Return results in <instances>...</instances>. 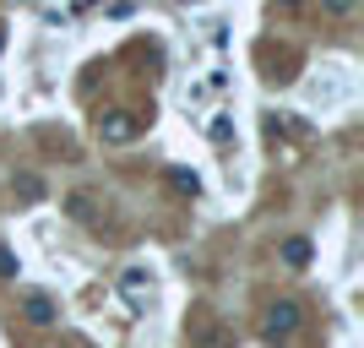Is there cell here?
I'll use <instances>...</instances> for the list:
<instances>
[{"label": "cell", "instance_id": "obj_1", "mask_svg": "<svg viewBox=\"0 0 364 348\" xmlns=\"http://www.w3.org/2000/svg\"><path fill=\"white\" fill-rule=\"evenodd\" d=\"M114 288H120V300L131 305V310H147V305L158 300V273L136 261V267H125V273H120V283H114Z\"/></svg>", "mask_w": 364, "mask_h": 348}, {"label": "cell", "instance_id": "obj_2", "mask_svg": "<svg viewBox=\"0 0 364 348\" xmlns=\"http://www.w3.org/2000/svg\"><path fill=\"white\" fill-rule=\"evenodd\" d=\"M294 327H299V305H294V300H277V305H267V316H261V337H267V343L289 337Z\"/></svg>", "mask_w": 364, "mask_h": 348}, {"label": "cell", "instance_id": "obj_3", "mask_svg": "<svg viewBox=\"0 0 364 348\" xmlns=\"http://www.w3.org/2000/svg\"><path fill=\"white\" fill-rule=\"evenodd\" d=\"M98 137L125 147V142H136V115H125V109H98Z\"/></svg>", "mask_w": 364, "mask_h": 348}, {"label": "cell", "instance_id": "obj_4", "mask_svg": "<svg viewBox=\"0 0 364 348\" xmlns=\"http://www.w3.org/2000/svg\"><path fill=\"white\" fill-rule=\"evenodd\" d=\"M22 316H28L33 327H49V321H55V300H49V294H22Z\"/></svg>", "mask_w": 364, "mask_h": 348}, {"label": "cell", "instance_id": "obj_5", "mask_svg": "<svg viewBox=\"0 0 364 348\" xmlns=\"http://www.w3.org/2000/svg\"><path fill=\"white\" fill-rule=\"evenodd\" d=\"M207 142H213V147H234V142H240V125H234V120H228V115H218V120L213 125H207Z\"/></svg>", "mask_w": 364, "mask_h": 348}, {"label": "cell", "instance_id": "obj_6", "mask_svg": "<svg viewBox=\"0 0 364 348\" xmlns=\"http://www.w3.org/2000/svg\"><path fill=\"white\" fill-rule=\"evenodd\" d=\"M283 261H289V267H310V240H304V234H289V240H283Z\"/></svg>", "mask_w": 364, "mask_h": 348}, {"label": "cell", "instance_id": "obj_7", "mask_svg": "<svg viewBox=\"0 0 364 348\" xmlns=\"http://www.w3.org/2000/svg\"><path fill=\"white\" fill-rule=\"evenodd\" d=\"M168 185H174L180 196H201V174L196 169H168Z\"/></svg>", "mask_w": 364, "mask_h": 348}, {"label": "cell", "instance_id": "obj_8", "mask_svg": "<svg viewBox=\"0 0 364 348\" xmlns=\"http://www.w3.org/2000/svg\"><path fill=\"white\" fill-rule=\"evenodd\" d=\"M16 201H22V207L44 201V180H38V174H16Z\"/></svg>", "mask_w": 364, "mask_h": 348}, {"label": "cell", "instance_id": "obj_9", "mask_svg": "<svg viewBox=\"0 0 364 348\" xmlns=\"http://www.w3.org/2000/svg\"><path fill=\"white\" fill-rule=\"evenodd\" d=\"M65 212H71L76 223H92V201L87 196H65Z\"/></svg>", "mask_w": 364, "mask_h": 348}, {"label": "cell", "instance_id": "obj_10", "mask_svg": "<svg viewBox=\"0 0 364 348\" xmlns=\"http://www.w3.org/2000/svg\"><path fill=\"white\" fill-rule=\"evenodd\" d=\"M104 11H109V16H114V22H125V16L136 11V6H131V0H114V6H104Z\"/></svg>", "mask_w": 364, "mask_h": 348}, {"label": "cell", "instance_id": "obj_11", "mask_svg": "<svg viewBox=\"0 0 364 348\" xmlns=\"http://www.w3.org/2000/svg\"><path fill=\"white\" fill-rule=\"evenodd\" d=\"M0 278H16V256L6 251V245H0Z\"/></svg>", "mask_w": 364, "mask_h": 348}, {"label": "cell", "instance_id": "obj_12", "mask_svg": "<svg viewBox=\"0 0 364 348\" xmlns=\"http://www.w3.org/2000/svg\"><path fill=\"white\" fill-rule=\"evenodd\" d=\"M0 49H6V28H0Z\"/></svg>", "mask_w": 364, "mask_h": 348}]
</instances>
